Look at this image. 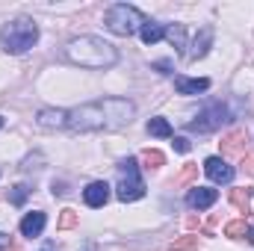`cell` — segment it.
Returning <instances> with one entry per match:
<instances>
[{"instance_id": "6da1fadb", "label": "cell", "mask_w": 254, "mask_h": 251, "mask_svg": "<svg viewBox=\"0 0 254 251\" xmlns=\"http://www.w3.org/2000/svg\"><path fill=\"white\" fill-rule=\"evenodd\" d=\"M136 107L127 98H104L83 107L68 110V125L74 133H92V130H119L133 122Z\"/></svg>"}, {"instance_id": "7a4b0ae2", "label": "cell", "mask_w": 254, "mask_h": 251, "mask_svg": "<svg viewBox=\"0 0 254 251\" xmlns=\"http://www.w3.org/2000/svg\"><path fill=\"white\" fill-rule=\"evenodd\" d=\"M68 60L80 68H110L119 63V51L98 36H80L68 45Z\"/></svg>"}, {"instance_id": "3957f363", "label": "cell", "mask_w": 254, "mask_h": 251, "mask_svg": "<svg viewBox=\"0 0 254 251\" xmlns=\"http://www.w3.org/2000/svg\"><path fill=\"white\" fill-rule=\"evenodd\" d=\"M39 42V24L30 18H15L0 30V45L6 54H24Z\"/></svg>"}, {"instance_id": "277c9868", "label": "cell", "mask_w": 254, "mask_h": 251, "mask_svg": "<svg viewBox=\"0 0 254 251\" xmlns=\"http://www.w3.org/2000/svg\"><path fill=\"white\" fill-rule=\"evenodd\" d=\"M104 24L116 33V36H133V33H139L145 24H148V18L136 9V6H127V3H116V6H110L107 9V15H104Z\"/></svg>"}, {"instance_id": "5b68a950", "label": "cell", "mask_w": 254, "mask_h": 251, "mask_svg": "<svg viewBox=\"0 0 254 251\" xmlns=\"http://www.w3.org/2000/svg\"><path fill=\"white\" fill-rule=\"evenodd\" d=\"M116 195H119V201H139L142 195H145V184H142V178H139V166H136V160H122L119 163V187H116Z\"/></svg>"}, {"instance_id": "8992f818", "label": "cell", "mask_w": 254, "mask_h": 251, "mask_svg": "<svg viewBox=\"0 0 254 251\" xmlns=\"http://www.w3.org/2000/svg\"><path fill=\"white\" fill-rule=\"evenodd\" d=\"M225 122H231V110H228V104H210L204 113H198L195 122L187 125V130H190V133H213V130H219Z\"/></svg>"}, {"instance_id": "52a82bcc", "label": "cell", "mask_w": 254, "mask_h": 251, "mask_svg": "<svg viewBox=\"0 0 254 251\" xmlns=\"http://www.w3.org/2000/svg\"><path fill=\"white\" fill-rule=\"evenodd\" d=\"M204 172H207V178H210L213 184H231V181H234V169H231L222 157H210V160L204 163Z\"/></svg>"}, {"instance_id": "ba28073f", "label": "cell", "mask_w": 254, "mask_h": 251, "mask_svg": "<svg viewBox=\"0 0 254 251\" xmlns=\"http://www.w3.org/2000/svg\"><path fill=\"white\" fill-rule=\"evenodd\" d=\"M210 45H213V27H201V30H198V36L192 39V45H190V54H187V60H190V63H198L201 57H207Z\"/></svg>"}, {"instance_id": "9c48e42d", "label": "cell", "mask_w": 254, "mask_h": 251, "mask_svg": "<svg viewBox=\"0 0 254 251\" xmlns=\"http://www.w3.org/2000/svg\"><path fill=\"white\" fill-rule=\"evenodd\" d=\"M110 184L107 181H95V184H89V187L83 189V201L89 204V207H104L107 201H110Z\"/></svg>"}, {"instance_id": "30bf717a", "label": "cell", "mask_w": 254, "mask_h": 251, "mask_svg": "<svg viewBox=\"0 0 254 251\" xmlns=\"http://www.w3.org/2000/svg\"><path fill=\"white\" fill-rule=\"evenodd\" d=\"M216 198H219V192H216V189L195 187V189H190V195H187V204H190L192 210H207V207H213V204H216Z\"/></svg>"}, {"instance_id": "8fae6325", "label": "cell", "mask_w": 254, "mask_h": 251, "mask_svg": "<svg viewBox=\"0 0 254 251\" xmlns=\"http://www.w3.org/2000/svg\"><path fill=\"white\" fill-rule=\"evenodd\" d=\"M219 145H222V154H225V157H237V154H243V151H246V130L237 127V130L225 133Z\"/></svg>"}, {"instance_id": "7c38bea8", "label": "cell", "mask_w": 254, "mask_h": 251, "mask_svg": "<svg viewBox=\"0 0 254 251\" xmlns=\"http://www.w3.org/2000/svg\"><path fill=\"white\" fill-rule=\"evenodd\" d=\"M45 225H48V216L39 213V210H33V213H27V216L21 219V234H24V237H39V234L45 231Z\"/></svg>"}, {"instance_id": "4fadbf2b", "label": "cell", "mask_w": 254, "mask_h": 251, "mask_svg": "<svg viewBox=\"0 0 254 251\" xmlns=\"http://www.w3.org/2000/svg\"><path fill=\"white\" fill-rule=\"evenodd\" d=\"M36 122H39V127H45V130L65 127V125H68V110H42Z\"/></svg>"}, {"instance_id": "5bb4252c", "label": "cell", "mask_w": 254, "mask_h": 251, "mask_svg": "<svg viewBox=\"0 0 254 251\" xmlns=\"http://www.w3.org/2000/svg\"><path fill=\"white\" fill-rule=\"evenodd\" d=\"M175 89H178L181 95H198V92H207V89H210V80H207V77H198V80L175 77Z\"/></svg>"}, {"instance_id": "9a60e30c", "label": "cell", "mask_w": 254, "mask_h": 251, "mask_svg": "<svg viewBox=\"0 0 254 251\" xmlns=\"http://www.w3.org/2000/svg\"><path fill=\"white\" fill-rule=\"evenodd\" d=\"M139 36H142V42H145V45H157V42H163V39H166V24L148 21V24L139 30Z\"/></svg>"}, {"instance_id": "2e32d148", "label": "cell", "mask_w": 254, "mask_h": 251, "mask_svg": "<svg viewBox=\"0 0 254 251\" xmlns=\"http://www.w3.org/2000/svg\"><path fill=\"white\" fill-rule=\"evenodd\" d=\"M231 204L240 210V213H249L252 210V189L249 187H237V189H231Z\"/></svg>"}, {"instance_id": "e0dca14e", "label": "cell", "mask_w": 254, "mask_h": 251, "mask_svg": "<svg viewBox=\"0 0 254 251\" xmlns=\"http://www.w3.org/2000/svg\"><path fill=\"white\" fill-rule=\"evenodd\" d=\"M139 163L151 172V169H160V166H166V157H163V151H157V148H145L142 154H139Z\"/></svg>"}, {"instance_id": "ac0fdd59", "label": "cell", "mask_w": 254, "mask_h": 251, "mask_svg": "<svg viewBox=\"0 0 254 251\" xmlns=\"http://www.w3.org/2000/svg\"><path fill=\"white\" fill-rule=\"evenodd\" d=\"M148 133H151V136H160V139H169L175 130H172V125H169L166 119H160V116H157V119H151V122H148Z\"/></svg>"}, {"instance_id": "d6986e66", "label": "cell", "mask_w": 254, "mask_h": 251, "mask_svg": "<svg viewBox=\"0 0 254 251\" xmlns=\"http://www.w3.org/2000/svg\"><path fill=\"white\" fill-rule=\"evenodd\" d=\"M249 222L246 219H237V222H228L225 225V237H231V240H240V237H249Z\"/></svg>"}, {"instance_id": "ffe728a7", "label": "cell", "mask_w": 254, "mask_h": 251, "mask_svg": "<svg viewBox=\"0 0 254 251\" xmlns=\"http://www.w3.org/2000/svg\"><path fill=\"white\" fill-rule=\"evenodd\" d=\"M166 39L178 48V51H184L187 48V33H184V27L181 24H175V27H166Z\"/></svg>"}, {"instance_id": "44dd1931", "label": "cell", "mask_w": 254, "mask_h": 251, "mask_svg": "<svg viewBox=\"0 0 254 251\" xmlns=\"http://www.w3.org/2000/svg\"><path fill=\"white\" fill-rule=\"evenodd\" d=\"M198 237L195 234H187V237H181V240H175L172 246H169V251H198Z\"/></svg>"}, {"instance_id": "7402d4cb", "label": "cell", "mask_w": 254, "mask_h": 251, "mask_svg": "<svg viewBox=\"0 0 254 251\" xmlns=\"http://www.w3.org/2000/svg\"><path fill=\"white\" fill-rule=\"evenodd\" d=\"M198 178V166H192V163H187L178 175H175V187H187V184H192Z\"/></svg>"}, {"instance_id": "603a6c76", "label": "cell", "mask_w": 254, "mask_h": 251, "mask_svg": "<svg viewBox=\"0 0 254 251\" xmlns=\"http://www.w3.org/2000/svg\"><path fill=\"white\" fill-rule=\"evenodd\" d=\"M77 222H80V216L71 207H65L63 213H60V219H57V228L60 231H71V228H77Z\"/></svg>"}, {"instance_id": "cb8c5ba5", "label": "cell", "mask_w": 254, "mask_h": 251, "mask_svg": "<svg viewBox=\"0 0 254 251\" xmlns=\"http://www.w3.org/2000/svg\"><path fill=\"white\" fill-rule=\"evenodd\" d=\"M27 195H30V189L24 187V184H18V187L9 192V204H15V207H21L24 201H27Z\"/></svg>"}, {"instance_id": "d4e9b609", "label": "cell", "mask_w": 254, "mask_h": 251, "mask_svg": "<svg viewBox=\"0 0 254 251\" xmlns=\"http://www.w3.org/2000/svg\"><path fill=\"white\" fill-rule=\"evenodd\" d=\"M172 145H175V151H178V154H187V151L192 148V145H190V139H184V136H178V139H175Z\"/></svg>"}, {"instance_id": "484cf974", "label": "cell", "mask_w": 254, "mask_h": 251, "mask_svg": "<svg viewBox=\"0 0 254 251\" xmlns=\"http://www.w3.org/2000/svg\"><path fill=\"white\" fill-rule=\"evenodd\" d=\"M243 172H246L249 178H254V154H246V157H243Z\"/></svg>"}, {"instance_id": "4316f807", "label": "cell", "mask_w": 254, "mask_h": 251, "mask_svg": "<svg viewBox=\"0 0 254 251\" xmlns=\"http://www.w3.org/2000/svg\"><path fill=\"white\" fill-rule=\"evenodd\" d=\"M9 249V234H0V251Z\"/></svg>"}, {"instance_id": "83f0119b", "label": "cell", "mask_w": 254, "mask_h": 251, "mask_svg": "<svg viewBox=\"0 0 254 251\" xmlns=\"http://www.w3.org/2000/svg\"><path fill=\"white\" fill-rule=\"evenodd\" d=\"M154 68H160L163 74H169V68H172V65H169V63H157V65H154Z\"/></svg>"}, {"instance_id": "f1b7e54d", "label": "cell", "mask_w": 254, "mask_h": 251, "mask_svg": "<svg viewBox=\"0 0 254 251\" xmlns=\"http://www.w3.org/2000/svg\"><path fill=\"white\" fill-rule=\"evenodd\" d=\"M187 228H198V219L195 216H187Z\"/></svg>"}, {"instance_id": "f546056e", "label": "cell", "mask_w": 254, "mask_h": 251, "mask_svg": "<svg viewBox=\"0 0 254 251\" xmlns=\"http://www.w3.org/2000/svg\"><path fill=\"white\" fill-rule=\"evenodd\" d=\"M249 240H252V243H254V231H249Z\"/></svg>"}, {"instance_id": "4dcf8cb0", "label": "cell", "mask_w": 254, "mask_h": 251, "mask_svg": "<svg viewBox=\"0 0 254 251\" xmlns=\"http://www.w3.org/2000/svg\"><path fill=\"white\" fill-rule=\"evenodd\" d=\"M9 251H21V249H18V246H12V249H9Z\"/></svg>"}, {"instance_id": "1f68e13d", "label": "cell", "mask_w": 254, "mask_h": 251, "mask_svg": "<svg viewBox=\"0 0 254 251\" xmlns=\"http://www.w3.org/2000/svg\"><path fill=\"white\" fill-rule=\"evenodd\" d=\"M0 127H3V119H0Z\"/></svg>"}]
</instances>
